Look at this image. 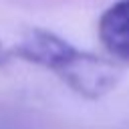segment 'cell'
I'll use <instances>...</instances> for the list:
<instances>
[{
	"instance_id": "cell-2",
	"label": "cell",
	"mask_w": 129,
	"mask_h": 129,
	"mask_svg": "<svg viewBox=\"0 0 129 129\" xmlns=\"http://www.w3.org/2000/svg\"><path fill=\"white\" fill-rule=\"evenodd\" d=\"M99 38L115 60L129 64V0H117L101 14Z\"/></svg>"
},
{
	"instance_id": "cell-1",
	"label": "cell",
	"mask_w": 129,
	"mask_h": 129,
	"mask_svg": "<svg viewBox=\"0 0 129 129\" xmlns=\"http://www.w3.org/2000/svg\"><path fill=\"white\" fill-rule=\"evenodd\" d=\"M10 56L52 71L75 93L91 101L109 93L121 77L117 60L79 50L54 32L40 28H32L18 44L10 46Z\"/></svg>"
},
{
	"instance_id": "cell-3",
	"label": "cell",
	"mask_w": 129,
	"mask_h": 129,
	"mask_svg": "<svg viewBox=\"0 0 129 129\" xmlns=\"http://www.w3.org/2000/svg\"><path fill=\"white\" fill-rule=\"evenodd\" d=\"M12 60V56H10V48H6L2 42H0V69L4 67V64H8Z\"/></svg>"
}]
</instances>
